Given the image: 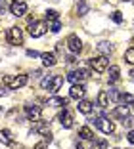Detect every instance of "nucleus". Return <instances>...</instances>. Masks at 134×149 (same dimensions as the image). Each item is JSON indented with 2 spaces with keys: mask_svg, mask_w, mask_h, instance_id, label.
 <instances>
[{
  "mask_svg": "<svg viewBox=\"0 0 134 149\" xmlns=\"http://www.w3.org/2000/svg\"><path fill=\"white\" fill-rule=\"evenodd\" d=\"M2 82L6 84V86L10 88V90H19V88H23L27 82H29V77L27 74H18V77H4V80Z\"/></svg>",
  "mask_w": 134,
  "mask_h": 149,
  "instance_id": "1",
  "label": "nucleus"
},
{
  "mask_svg": "<svg viewBox=\"0 0 134 149\" xmlns=\"http://www.w3.org/2000/svg\"><path fill=\"white\" fill-rule=\"evenodd\" d=\"M86 12H88V6L84 4V2H81V4H79V15H84Z\"/></svg>",
  "mask_w": 134,
  "mask_h": 149,
  "instance_id": "28",
  "label": "nucleus"
},
{
  "mask_svg": "<svg viewBox=\"0 0 134 149\" xmlns=\"http://www.w3.org/2000/svg\"><path fill=\"white\" fill-rule=\"evenodd\" d=\"M67 61H69V63H75L77 59H75V56H69V57H67Z\"/></svg>",
  "mask_w": 134,
  "mask_h": 149,
  "instance_id": "34",
  "label": "nucleus"
},
{
  "mask_svg": "<svg viewBox=\"0 0 134 149\" xmlns=\"http://www.w3.org/2000/svg\"><path fill=\"white\" fill-rule=\"evenodd\" d=\"M60 19V13L56 12V10H48L46 12V21L50 23V21H58Z\"/></svg>",
  "mask_w": 134,
  "mask_h": 149,
  "instance_id": "22",
  "label": "nucleus"
},
{
  "mask_svg": "<svg viewBox=\"0 0 134 149\" xmlns=\"http://www.w3.org/2000/svg\"><path fill=\"white\" fill-rule=\"evenodd\" d=\"M119 74H121V69L117 65H111L109 67V82H117L119 80Z\"/></svg>",
  "mask_w": 134,
  "mask_h": 149,
  "instance_id": "18",
  "label": "nucleus"
},
{
  "mask_svg": "<svg viewBox=\"0 0 134 149\" xmlns=\"http://www.w3.org/2000/svg\"><path fill=\"white\" fill-rule=\"evenodd\" d=\"M98 52H102L104 56H109V54L113 52V46L109 42H100L98 44Z\"/></svg>",
  "mask_w": 134,
  "mask_h": 149,
  "instance_id": "19",
  "label": "nucleus"
},
{
  "mask_svg": "<svg viewBox=\"0 0 134 149\" xmlns=\"http://www.w3.org/2000/svg\"><path fill=\"white\" fill-rule=\"evenodd\" d=\"M6 94H8V90H6V88L0 84V96H6Z\"/></svg>",
  "mask_w": 134,
  "mask_h": 149,
  "instance_id": "33",
  "label": "nucleus"
},
{
  "mask_svg": "<svg viewBox=\"0 0 134 149\" xmlns=\"http://www.w3.org/2000/svg\"><path fill=\"white\" fill-rule=\"evenodd\" d=\"M77 107H79V111H81V113H84V115H90L92 111H94V105H92L90 101H86V100H81Z\"/></svg>",
  "mask_w": 134,
  "mask_h": 149,
  "instance_id": "14",
  "label": "nucleus"
},
{
  "mask_svg": "<svg viewBox=\"0 0 134 149\" xmlns=\"http://www.w3.org/2000/svg\"><path fill=\"white\" fill-rule=\"evenodd\" d=\"M27 56H29V57H40V56H42V54L35 52V50H29V52H27Z\"/></svg>",
  "mask_w": 134,
  "mask_h": 149,
  "instance_id": "30",
  "label": "nucleus"
},
{
  "mask_svg": "<svg viewBox=\"0 0 134 149\" xmlns=\"http://www.w3.org/2000/svg\"><path fill=\"white\" fill-rule=\"evenodd\" d=\"M48 29H50L52 33H58L61 29V21H60V19H58V21H50V23H48Z\"/></svg>",
  "mask_w": 134,
  "mask_h": 149,
  "instance_id": "26",
  "label": "nucleus"
},
{
  "mask_svg": "<svg viewBox=\"0 0 134 149\" xmlns=\"http://www.w3.org/2000/svg\"><path fill=\"white\" fill-rule=\"evenodd\" d=\"M98 105L102 107V109H105V107L109 105V92L102 90V92L98 94Z\"/></svg>",
  "mask_w": 134,
  "mask_h": 149,
  "instance_id": "15",
  "label": "nucleus"
},
{
  "mask_svg": "<svg viewBox=\"0 0 134 149\" xmlns=\"http://www.w3.org/2000/svg\"><path fill=\"white\" fill-rule=\"evenodd\" d=\"M44 33H46V23H42V21H31L29 23V35L33 38H39Z\"/></svg>",
  "mask_w": 134,
  "mask_h": 149,
  "instance_id": "5",
  "label": "nucleus"
},
{
  "mask_svg": "<svg viewBox=\"0 0 134 149\" xmlns=\"http://www.w3.org/2000/svg\"><path fill=\"white\" fill-rule=\"evenodd\" d=\"M48 103H50V105H54V107H63V109H65V105H67V100H65V97H52Z\"/></svg>",
  "mask_w": 134,
  "mask_h": 149,
  "instance_id": "21",
  "label": "nucleus"
},
{
  "mask_svg": "<svg viewBox=\"0 0 134 149\" xmlns=\"http://www.w3.org/2000/svg\"><path fill=\"white\" fill-rule=\"evenodd\" d=\"M84 79H88V71L84 69H77V71H71L69 74H67V80L73 84H81Z\"/></svg>",
  "mask_w": 134,
  "mask_h": 149,
  "instance_id": "7",
  "label": "nucleus"
},
{
  "mask_svg": "<svg viewBox=\"0 0 134 149\" xmlns=\"http://www.w3.org/2000/svg\"><path fill=\"white\" fill-rule=\"evenodd\" d=\"M40 57H42V63L46 67H54L58 63V59H56V56H54V54H42Z\"/></svg>",
  "mask_w": 134,
  "mask_h": 149,
  "instance_id": "16",
  "label": "nucleus"
},
{
  "mask_svg": "<svg viewBox=\"0 0 134 149\" xmlns=\"http://www.w3.org/2000/svg\"><path fill=\"white\" fill-rule=\"evenodd\" d=\"M128 113H130V111H128V107H126V105H117L115 107V109H113V117H117V118H123V120H125V118L126 117H128Z\"/></svg>",
  "mask_w": 134,
  "mask_h": 149,
  "instance_id": "13",
  "label": "nucleus"
},
{
  "mask_svg": "<svg viewBox=\"0 0 134 149\" xmlns=\"http://www.w3.org/2000/svg\"><path fill=\"white\" fill-rule=\"evenodd\" d=\"M119 100H121L125 105L126 103H134V96L132 94H119Z\"/></svg>",
  "mask_w": 134,
  "mask_h": 149,
  "instance_id": "23",
  "label": "nucleus"
},
{
  "mask_svg": "<svg viewBox=\"0 0 134 149\" xmlns=\"http://www.w3.org/2000/svg\"><path fill=\"white\" fill-rule=\"evenodd\" d=\"M92 124H94V126H98L100 130L104 132V134H113V132H115V124H113V120H109V118H105V117L94 118V120H92Z\"/></svg>",
  "mask_w": 134,
  "mask_h": 149,
  "instance_id": "2",
  "label": "nucleus"
},
{
  "mask_svg": "<svg viewBox=\"0 0 134 149\" xmlns=\"http://www.w3.org/2000/svg\"><path fill=\"white\" fill-rule=\"evenodd\" d=\"M10 12H12L13 15H18V17L25 15L27 13V2L25 0H13L12 4H10Z\"/></svg>",
  "mask_w": 134,
  "mask_h": 149,
  "instance_id": "6",
  "label": "nucleus"
},
{
  "mask_svg": "<svg viewBox=\"0 0 134 149\" xmlns=\"http://www.w3.org/2000/svg\"><path fill=\"white\" fill-rule=\"evenodd\" d=\"M8 42L12 46H21L23 44V31L19 27H12L8 31Z\"/></svg>",
  "mask_w": 134,
  "mask_h": 149,
  "instance_id": "4",
  "label": "nucleus"
},
{
  "mask_svg": "<svg viewBox=\"0 0 134 149\" xmlns=\"http://www.w3.org/2000/svg\"><path fill=\"white\" fill-rule=\"evenodd\" d=\"M126 140H128V141H130V143H132V145H134V130H130V132H128V134H126Z\"/></svg>",
  "mask_w": 134,
  "mask_h": 149,
  "instance_id": "31",
  "label": "nucleus"
},
{
  "mask_svg": "<svg viewBox=\"0 0 134 149\" xmlns=\"http://www.w3.org/2000/svg\"><path fill=\"white\" fill-rule=\"evenodd\" d=\"M60 123H61L63 128H71L73 126V115H71L67 109H63V113L60 115Z\"/></svg>",
  "mask_w": 134,
  "mask_h": 149,
  "instance_id": "12",
  "label": "nucleus"
},
{
  "mask_svg": "<svg viewBox=\"0 0 134 149\" xmlns=\"http://www.w3.org/2000/svg\"><path fill=\"white\" fill-rule=\"evenodd\" d=\"M69 97H71V100L81 101L82 97H84V86H82V84H73L71 90H69Z\"/></svg>",
  "mask_w": 134,
  "mask_h": 149,
  "instance_id": "10",
  "label": "nucleus"
},
{
  "mask_svg": "<svg viewBox=\"0 0 134 149\" xmlns=\"http://www.w3.org/2000/svg\"><path fill=\"white\" fill-rule=\"evenodd\" d=\"M12 132L10 130H0V143L4 145H12Z\"/></svg>",
  "mask_w": 134,
  "mask_h": 149,
  "instance_id": "17",
  "label": "nucleus"
},
{
  "mask_svg": "<svg viewBox=\"0 0 134 149\" xmlns=\"http://www.w3.org/2000/svg\"><path fill=\"white\" fill-rule=\"evenodd\" d=\"M25 115H27V118H29V120L39 123V120H40V115H42L40 105H25Z\"/></svg>",
  "mask_w": 134,
  "mask_h": 149,
  "instance_id": "8",
  "label": "nucleus"
},
{
  "mask_svg": "<svg viewBox=\"0 0 134 149\" xmlns=\"http://www.w3.org/2000/svg\"><path fill=\"white\" fill-rule=\"evenodd\" d=\"M123 2H128V0H123Z\"/></svg>",
  "mask_w": 134,
  "mask_h": 149,
  "instance_id": "35",
  "label": "nucleus"
},
{
  "mask_svg": "<svg viewBox=\"0 0 134 149\" xmlns=\"http://www.w3.org/2000/svg\"><path fill=\"white\" fill-rule=\"evenodd\" d=\"M132 105H134V103H132ZM132 109H134V107H132Z\"/></svg>",
  "mask_w": 134,
  "mask_h": 149,
  "instance_id": "36",
  "label": "nucleus"
},
{
  "mask_svg": "<svg viewBox=\"0 0 134 149\" xmlns=\"http://www.w3.org/2000/svg\"><path fill=\"white\" fill-rule=\"evenodd\" d=\"M67 48H69L73 54H79V52L82 50V42H81V38H79L77 35H69V36H67Z\"/></svg>",
  "mask_w": 134,
  "mask_h": 149,
  "instance_id": "9",
  "label": "nucleus"
},
{
  "mask_svg": "<svg viewBox=\"0 0 134 149\" xmlns=\"http://www.w3.org/2000/svg\"><path fill=\"white\" fill-rule=\"evenodd\" d=\"M79 136H81L82 140H92L94 134H92V130L88 126H82V128H79Z\"/></svg>",
  "mask_w": 134,
  "mask_h": 149,
  "instance_id": "20",
  "label": "nucleus"
},
{
  "mask_svg": "<svg viewBox=\"0 0 134 149\" xmlns=\"http://www.w3.org/2000/svg\"><path fill=\"white\" fill-rule=\"evenodd\" d=\"M111 19L115 23H123V15H121V12H113L111 13Z\"/></svg>",
  "mask_w": 134,
  "mask_h": 149,
  "instance_id": "27",
  "label": "nucleus"
},
{
  "mask_svg": "<svg viewBox=\"0 0 134 149\" xmlns=\"http://www.w3.org/2000/svg\"><path fill=\"white\" fill-rule=\"evenodd\" d=\"M88 65H90L96 73H104V71L107 69V65H109V59H107V56H96V57H92L90 61H88Z\"/></svg>",
  "mask_w": 134,
  "mask_h": 149,
  "instance_id": "3",
  "label": "nucleus"
},
{
  "mask_svg": "<svg viewBox=\"0 0 134 149\" xmlns=\"http://www.w3.org/2000/svg\"><path fill=\"white\" fill-rule=\"evenodd\" d=\"M90 149H107V141L105 140H96Z\"/></svg>",
  "mask_w": 134,
  "mask_h": 149,
  "instance_id": "24",
  "label": "nucleus"
},
{
  "mask_svg": "<svg viewBox=\"0 0 134 149\" xmlns=\"http://www.w3.org/2000/svg\"><path fill=\"white\" fill-rule=\"evenodd\" d=\"M52 77H54V74H52ZM52 77H46V79H42V82H40V84H42V88H48V84H50Z\"/></svg>",
  "mask_w": 134,
  "mask_h": 149,
  "instance_id": "29",
  "label": "nucleus"
},
{
  "mask_svg": "<svg viewBox=\"0 0 134 149\" xmlns=\"http://www.w3.org/2000/svg\"><path fill=\"white\" fill-rule=\"evenodd\" d=\"M33 149H46V141H44V140H42V141H39V143H36Z\"/></svg>",
  "mask_w": 134,
  "mask_h": 149,
  "instance_id": "32",
  "label": "nucleus"
},
{
  "mask_svg": "<svg viewBox=\"0 0 134 149\" xmlns=\"http://www.w3.org/2000/svg\"><path fill=\"white\" fill-rule=\"evenodd\" d=\"M61 84H63V77H61V74H54L52 80H50V84H48V92L56 94L58 90L61 88Z\"/></svg>",
  "mask_w": 134,
  "mask_h": 149,
  "instance_id": "11",
  "label": "nucleus"
},
{
  "mask_svg": "<svg viewBox=\"0 0 134 149\" xmlns=\"http://www.w3.org/2000/svg\"><path fill=\"white\" fill-rule=\"evenodd\" d=\"M0 109H2V107H0Z\"/></svg>",
  "mask_w": 134,
  "mask_h": 149,
  "instance_id": "37",
  "label": "nucleus"
},
{
  "mask_svg": "<svg viewBox=\"0 0 134 149\" xmlns=\"http://www.w3.org/2000/svg\"><path fill=\"white\" fill-rule=\"evenodd\" d=\"M125 59H126V63L134 65V48H128V50L125 52Z\"/></svg>",
  "mask_w": 134,
  "mask_h": 149,
  "instance_id": "25",
  "label": "nucleus"
}]
</instances>
